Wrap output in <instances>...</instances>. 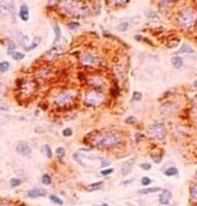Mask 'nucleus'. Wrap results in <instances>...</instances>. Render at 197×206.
<instances>
[{
  "mask_svg": "<svg viewBox=\"0 0 197 206\" xmlns=\"http://www.w3.org/2000/svg\"><path fill=\"white\" fill-rule=\"evenodd\" d=\"M122 142V136L118 132L110 131L105 133H99L92 141V145L97 149H112Z\"/></svg>",
  "mask_w": 197,
  "mask_h": 206,
  "instance_id": "nucleus-1",
  "label": "nucleus"
},
{
  "mask_svg": "<svg viewBox=\"0 0 197 206\" xmlns=\"http://www.w3.org/2000/svg\"><path fill=\"white\" fill-rule=\"evenodd\" d=\"M146 132L151 138L156 140H163L166 136V129H165L164 124L162 123H155V124L149 125Z\"/></svg>",
  "mask_w": 197,
  "mask_h": 206,
  "instance_id": "nucleus-2",
  "label": "nucleus"
},
{
  "mask_svg": "<svg viewBox=\"0 0 197 206\" xmlns=\"http://www.w3.org/2000/svg\"><path fill=\"white\" fill-rule=\"evenodd\" d=\"M104 99L105 98H104V94L102 92L92 90V91H88L84 96V103L88 106H98L104 101Z\"/></svg>",
  "mask_w": 197,
  "mask_h": 206,
  "instance_id": "nucleus-3",
  "label": "nucleus"
},
{
  "mask_svg": "<svg viewBox=\"0 0 197 206\" xmlns=\"http://www.w3.org/2000/svg\"><path fill=\"white\" fill-rule=\"evenodd\" d=\"M195 21H196V13L192 10H185V11L181 12V14L178 17V24L183 28H188V27L192 26Z\"/></svg>",
  "mask_w": 197,
  "mask_h": 206,
  "instance_id": "nucleus-4",
  "label": "nucleus"
},
{
  "mask_svg": "<svg viewBox=\"0 0 197 206\" xmlns=\"http://www.w3.org/2000/svg\"><path fill=\"white\" fill-rule=\"evenodd\" d=\"M77 92L73 91V90H66V91H63L60 92L57 98H55V104L57 105H60V106H65L67 104H71L75 99H76Z\"/></svg>",
  "mask_w": 197,
  "mask_h": 206,
  "instance_id": "nucleus-5",
  "label": "nucleus"
},
{
  "mask_svg": "<svg viewBox=\"0 0 197 206\" xmlns=\"http://www.w3.org/2000/svg\"><path fill=\"white\" fill-rule=\"evenodd\" d=\"M0 15L2 18H10L14 21L15 8L13 1H0Z\"/></svg>",
  "mask_w": 197,
  "mask_h": 206,
  "instance_id": "nucleus-6",
  "label": "nucleus"
},
{
  "mask_svg": "<svg viewBox=\"0 0 197 206\" xmlns=\"http://www.w3.org/2000/svg\"><path fill=\"white\" fill-rule=\"evenodd\" d=\"M80 63L83 65H88V66H96L100 63V59H99L98 55H93L90 54V53H85L80 57Z\"/></svg>",
  "mask_w": 197,
  "mask_h": 206,
  "instance_id": "nucleus-7",
  "label": "nucleus"
},
{
  "mask_svg": "<svg viewBox=\"0 0 197 206\" xmlns=\"http://www.w3.org/2000/svg\"><path fill=\"white\" fill-rule=\"evenodd\" d=\"M17 153L18 154H20L22 157H27V155H30L31 153H32V149H31V146L27 144V142H25V141H20L18 145H17Z\"/></svg>",
  "mask_w": 197,
  "mask_h": 206,
  "instance_id": "nucleus-8",
  "label": "nucleus"
},
{
  "mask_svg": "<svg viewBox=\"0 0 197 206\" xmlns=\"http://www.w3.org/2000/svg\"><path fill=\"white\" fill-rule=\"evenodd\" d=\"M46 195H47L46 191H45L44 188H40V187H35V188H32V190L27 191V197L32 198V199L39 198V197H45Z\"/></svg>",
  "mask_w": 197,
  "mask_h": 206,
  "instance_id": "nucleus-9",
  "label": "nucleus"
},
{
  "mask_svg": "<svg viewBox=\"0 0 197 206\" xmlns=\"http://www.w3.org/2000/svg\"><path fill=\"white\" fill-rule=\"evenodd\" d=\"M171 192L169 191V190H162V192H161V195H159V198H158V200H159V204H162V205H168L169 203H170V199H171Z\"/></svg>",
  "mask_w": 197,
  "mask_h": 206,
  "instance_id": "nucleus-10",
  "label": "nucleus"
},
{
  "mask_svg": "<svg viewBox=\"0 0 197 206\" xmlns=\"http://www.w3.org/2000/svg\"><path fill=\"white\" fill-rule=\"evenodd\" d=\"M135 162H136V159L132 158V159H129V160H126V162L123 163V165H122V174H123V175H128V174L131 172L132 166H133Z\"/></svg>",
  "mask_w": 197,
  "mask_h": 206,
  "instance_id": "nucleus-11",
  "label": "nucleus"
},
{
  "mask_svg": "<svg viewBox=\"0 0 197 206\" xmlns=\"http://www.w3.org/2000/svg\"><path fill=\"white\" fill-rule=\"evenodd\" d=\"M104 83H105L104 78L100 76H93L91 77V79H90V85H92L95 87H104L105 86Z\"/></svg>",
  "mask_w": 197,
  "mask_h": 206,
  "instance_id": "nucleus-12",
  "label": "nucleus"
},
{
  "mask_svg": "<svg viewBox=\"0 0 197 206\" xmlns=\"http://www.w3.org/2000/svg\"><path fill=\"white\" fill-rule=\"evenodd\" d=\"M19 18L22 21H27L30 19V11H28V7L25 4H22L19 8Z\"/></svg>",
  "mask_w": 197,
  "mask_h": 206,
  "instance_id": "nucleus-13",
  "label": "nucleus"
},
{
  "mask_svg": "<svg viewBox=\"0 0 197 206\" xmlns=\"http://www.w3.org/2000/svg\"><path fill=\"white\" fill-rule=\"evenodd\" d=\"M18 40H19V44L22 45V47H24L25 50H27V47H28V43H30V38H28L26 34H22V33H19Z\"/></svg>",
  "mask_w": 197,
  "mask_h": 206,
  "instance_id": "nucleus-14",
  "label": "nucleus"
},
{
  "mask_svg": "<svg viewBox=\"0 0 197 206\" xmlns=\"http://www.w3.org/2000/svg\"><path fill=\"white\" fill-rule=\"evenodd\" d=\"M171 64H172V66H174L175 68L179 70V68L183 67V59H182L181 57H178V55L172 57V58H171Z\"/></svg>",
  "mask_w": 197,
  "mask_h": 206,
  "instance_id": "nucleus-15",
  "label": "nucleus"
},
{
  "mask_svg": "<svg viewBox=\"0 0 197 206\" xmlns=\"http://www.w3.org/2000/svg\"><path fill=\"white\" fill-rule=\"evenodd\" d=\"M190 201L197 204V186H190Z\"/></svg>",
  "mask_w": 197,
  "mask_h": 206,
  "instance_id": "nucleus-16",
  "label": "nucleus"
},
{
  "mask_svg": "<svg viewBox=\"0 0 197 206\" xmlns=\"http://www.w3.org/2000/svg\"><path fill=\"white\" fill-rule=\"evenodd\" d=\"M158 191H161V187H146V188L139 190L138 193H139V195H149V193L158 192Z\"/></svg>",
  "mask_w": 197,
  "mask_h": 206,
  "instance_id": "nucleus-17",
  "label": "nucleus"
},
{
  "mask_svg": "<svg viewBox=\"0 0 197 206\" xmlns=\"http://www.w3.org/2000/svg\"><path fill=\"white\" fill-rule=\"evenodd\" d=\"M177 53H178V54H183V53H195V51H194V48L190 47L189 45H182L181 48L177 51Z\"/></svg>",
  "mask_w": 197,
  "mask_h": 206,
  "instance_id": "nucleus-18",
  "label": "nucleus"
},
{
  "mask_svg": "<svg viewBox=\"0 0 197 206\" xmlns=\"http://www.w3.org/2000/svg\"><path fill=\"white\" fill-rule=\"evenodd\" d=\"M60 53H62V50H60L59 47L55 46V47H52L50 51H47V52L45 53V55H46V57H55V55L60 54Z\"/></svg>",
  "mask_w": 197,
  "mask_h": 206,
  "instance_id": "nucleus-19",
  "label": "nucleus"
},
{
  "mask_svg": "<svg viewBox=\"0 0 197 206\" xmlns=\"http://www.w3.org/2000/svg\"><path fill=\"white\" fill-rule=\"evenodd\" d=\"M53 31H55V35L53 44H55L57 41H59L60 38H62V31H60V27H59L57 24H53Z\"/></svg>",
  "mask_w": 197,
  "mask_h": 206,
  "instance_id": "nucleus-20",
  "label": "nucleus"
},
{
  "mask_svg": "<svg viewBox=\"0 0 197 206\" xmlns=\"http://www.w3.org/2000/svg\"><path fill=\"white\" fill-rule=\"evenodd\" d=\"M40 43H42V38H40V37H35V38L33 39L32 44L27 47V50H26V51H32V50H34V48H35V47H37V46H38Z\"/></svg>",
  "mask_w": 197,
  "mask_h": 206,
  "instance_id": "nucleus-21",
  "label": "nucleus"
},
{
  "mask_svg": "<svg viewBox=\"0 0 197 206\" xmlns=\"http://www.w3.org/2000/svg\"><path fill=\"white\" fill-rule=\"evenodd\" d=\"M42 151L44 153L45 155L48 158V159H51L52 158V150H51V147H50V145H47V144H45L44 146L42 147Z\"/></svg>",
  "mask_w": 197,
  "mask_h": 206,
  "instance_id": "nucleus-22",
  "label": "nucleus"
},
{
  "mask_svg": "<svg viewBox=\"0 0 197 206\" xmlns=\"http://www.w3.org/2000/svg\"><path fill=\"white\" fill-rule=\"evenodd\" d=\"M103 181H97V183H95V184H91L88 186V188H86V191L88 192H91V191H96V190H99L102 186H103Z\"/></svg>",
  "mask_w": 197,
  "mask_h": 206,
  "instance_id": "nucleus-23",
  "label": "nucleus"
},
{
  "mask_svg": "<svg viewBox=\"0 0 197 206\" xmlns=\"http://www.w3.org/2000/svg\"><path fill=\"white\" fill-rule=\"evenodd\" d=\"M15 44L13 40H8V43H7V54L12 55L14 53V50H15Z\"/></svg>",
  "mask_w": 197,
  "mask_h": 206,
  "instance_id": "nucleus-24",
  "label": "nucleus"
},
{
  "mask_svg": "<svg viewBox=\"0 0 197 206\" xmlns=\"http://www.w3.org/2000/svg\"><path fill=\"white\" fill-rule=\"evenodd\" d=\"M164 174L166 177H172V175H177L178 174V170L176 167H170V168H166L164 171Z\"/></svg>",
  "mask_w": 197,
  "mask_h": 206,
  "instance_id": "nucleus-25",
  "label": "nucleus"
},
{
  "mask_svg": "<svg viewBox=\"0 0 197 206\" xmlns=\"http://www.w3.org/2000/svg\"><path fill=\"white\" fill-rule=\"evenodd\" d=\"M50 200L52 201V203H55V204H57V205H59V206H63V204H64V201L59 198V197H57V195H50Z\"/></svg>",
  "mask_w": 197,
  "mask_h": 206,
  "instance_id": "nucleus-26",
  "label": "nucleus"
},
{
  "mask_svg": "<svg viewBox=\"0 0 197 206\" xmlns=\"http://www.w3.org/2000/svg\"><path fill=\"white\" fill-rule=\"evenodd\" d=\"M10 63H7V61H2V63H0V73H5V72H7L8 70H10Z\"/></svg>",
  "mask_w": 197,
  "mask_h": 206,
  "instance_id": "nucleus-27",
  "label": "nucleus"
},
{
  "mask_svg": "<svg viewBox=\"0 0 197 206\" xmlns=\"http://www.w3.org/2000/svg\"><path fill=\"white\" fill-rule=\"evenodd\" d=\"M142 98H143V96H142V93L141 92H138V91H135L133 93H132V98H131V101H141L142 100Z\"/></svg>",
  "mask_w": 197,
  "mask_h": 206,
  "instance_id": "nucleus-28",
  "label": "nucleus"
},
{
  "mask_svg": "<svg viewBox=\"0 0 197 206\" xmlns=\"http://www.w3.org/2000/svg\"><path fill=\"white\" fill-rule=\"evenodd\" d=\"M55 154H57V157H58L59 159H63L66 154L65 149H64V147H58V149L55 150Z\"/></svg>",
  "mask_w": 197,
  "mask_h": 206,
  "instance_id": "nucleus-29",
  "label": "nucleus"
},
{
  "mask_svg": "<svg viewBox=\"0 0 197 206\" xmlns=\"http://www.w3.org/2000/svg\"><path fill=\"white\" fill-rule=\"evenodd\" d=\"M128 28H129V22L128 21H122L121 24L117 26V30L121 31V32H125Z\"/></svg>",
  "mask_w": 197,
  "mask_h": 206,
  "instance_id": "nucleus-30",
  "label": "nucleus"
},
{
  "mask_svg": "<svg viewBox=\"0 0 197 206\" xmlns=\"http://www.w3.org/2000/svg\"><path fill=\"white\" fill-rule=\"evenodd\" d=\"M42 181H43V184L44 185H51L52 183V178H51V175L50 174H44L43 175V178H42Z\"/></svg>",
  "mask_w": 197,
  "mask_h": 206,
  "instance_id": "nucleus-31",
  "label": "nucleus"
},
{
  "mask_svg": "<svg viewBox=\"0 0 197 206\" xmlns=\"http://www.w3.org/2000/svg\"><path fill=\"white\" fill-rule=\"evenodd\" d=\"M151 178H149V177H143L142 180H141V183H142V185L144 186V187H146V186H149V185L151 184Z\"/></svg>",
  "mask_w": 197,
  "mask_h": 206,
  "instance_id": "nucleus-32",
  "label": "nucleus"
},
{
  "mask_svg": "<svg viewBox=\"0 0 197 206\" xmlns=\"http://www.w3.org/2000/svg\"><path fill=\"white\" fill-rule=\"evenodd\" d=\"M10 184H11V187H17V186H19V185L22 184V180L18 179V178H12Z\"/></svg>",
  "mask_w": 197,
  "mask_h": 206,
  "instance_id": "nucleus-33",
  "label": "nucleus"
},
{
  "mask_svg": "<svg viewBox=\"0 0 197 206\" xmlns=\"http://www.w3.org/2000/svg\"><path fill=\"white\" fill-rule=\"evenodd\" d=\"M146 15H148L149 19H159V15L153 11H148L146 12Z\"/></svg>",
  "mask_w": 197,
  "mask_h": 206,
  "instance_id": "nucleus-34",
  "label": "nucleus"
},
{
  "mask_svg": "<svg viewBox=\"0 0 197 206\" xmlns=\"http://www.w3.org/2000/svg\"><path fill=\"white\" fill-rule=\"evenodd\" d=\"M12 58H13L14 60H22V59L25 58V54H24V53H19V52H14V53L12 54Z\"/></svg>",
  "mask_w": 197,
  "mask_h": 206,
  "instance_id": "nucleus-35",
  "label": "nucleus"
},
{
  "mask_svg": "<svg viewBox=\"0 0 197 206\" xmlns=\"http://www.w3.org/2000/svg\"><path fill=\"white\" fill-rule=\"evenodd\" d=\"M8 110H10V106L5 101L0 100V111H8Z\"/></svg>",
  "mask_w": 197,
  "mask_h": 206,
  "instance_id": "nucleus-36",
  "label": "nucleus"
},
{
  "mask_svg": "<svg viewBox=\"0 0 197 206\" xmlns=\"http://www.w3.org/2000/svg\"><path fill=\"white\" fill-rule=\"evenodd\" d=\"M141 168L145 170V171H149V170H151V164H149V163H142V164H141Z\"/></svg>",
  "mask_w": 197,
  "mask_h": 206,
  "instance_id": "nucleus-37",
  "label": "nucleus"
},
{
  "mask_svg": "<svg viewBox=\"0 0 197 206\" xmlns=\"http://www.w3.org/2000/svg\"><path fill=\"white\" fill-rule=\"evenodd\" d=\"M78 26H79V24L76 22V21H71V22H68V24H67V27H68V28H71V30H75V28H77Z\"/></svg>",
  "mask_w": 197,
  "mask_h": 206,
  "instance_id": "nucleus-38",
  "label": "nucleus"
},
{
  "mask_svg": "<svg viewBox=\"0 0 197 206\" xmlns=\"http://www.w3.org/2000/svg\"><path fill=\"white\" fill-rule=\"evenodd\" d=\"M151 158L153 159V163L156 164H159L161 162H162V155H151Z\"/></svg>",
  "mask_w": 197,
  "mask_h": 206,
  "instance_id": "nucleus-39",
  "label": "nucleus"
},
{
  "mask_svg": "<svg viewBox=\"0 0 197 206\" xmlns=\"http://www.w3.org/2000/svg\"><path fill=\"white\" fill-rule=\"evenodd\" d=\"M113 172V168H105V170H102V172L100 173L103 174V175H109Z\"/></svg>",
  "mask_w": 197,
  "mask_h": 206,
  "instance_id": "nucleus-40",
  "label": "nucleus"
},
{
  "mask_svg": "<svg viewBox=\"0 0 197 206\" xmlns=\"http://www.w3.org/2000/svg\"><path fill=\"white\" fill-rule=\"evenodd\" d=\"M63 134H64L65 137H71V136H72V130H71V129H65V130L63 131Z\"/></svg>",
  "mask_w": 197,
  "mask_h": 206,
  "instance_id": "nucleus-41",
  "label": "nucleus"
},
{
  "mask_svg": "<svg viewBox=\"0 0 197 206\" xmlns=\"http://www.w3.org/2000/svg\"><path fill=\"white\" fill-rule=\"evenodd\" d=\"M110 165V162L108 160H102V163H100V166L102 167H106V166H109Z\"/></svg>",
  "mask_w": 197,
  "mask_h": 206,
  "instance_id": "nucleus-42",
  "label": "nucleus"
},
{
  "mask_svg": "<svg viewBox=\"0 0 197 206\" xmlns=\"http://www.w3.org/2000/svg\"><path fill=\"white\" fill-rule=\"evenodd\" d=\"M133 121H135V118H133V117H129L128 119L125 120V123H126V124H131V123H133Z\"/></svg>",
  "mask_w": 197,
  "mask_h": 206,
  "instance_id": "nucleus-43",
  "label": "nucleus"
},
{
  "mask_svg": "<svg viewBox=\"0 0 197 206\" xmlns=\"http://www.w3.org/2000/svg\"><path fill=\"white\" fill-rule=\"evenodd\" d=\"M135 181V179H130V180H126V181H123V185H128L130 184V183H133Z\"/></svg>",
  "mask_w": 197,
  "mask_h": 206,
  "instance_id": "nucleus-44",
  "label": "nucleus"
},
{
  "mask_svg": "<svg viewBox=\"0 0 197 206\" xmlns=\"http://www.w3.org/2000/svg\"><path fill=\"white\" fill-rule=\"evenodd\" d=\"M98 206H109L108 204H102V205H98Z\"/></svg>",
  "mask_w": 197,
  "mask_h": 206,
  "instance_id": "nucleus-45",
  "label": "nucleus"
},
{
  "mask_svg": "<svg viewBox=\"0 0 197 206\" xmlns=\"http://www.w3.org/2000/svg\"><path fill=\"white\" fill-rule=\"evenodd\" d=\"M194 84H195V86L197 87V80H196V81H195V83H194Z\"/></svg>",
  "mask_w": 197,
  "mask_h": 206,
  "instance_id": "nucleus-46",
  "label": "nucleus"
},
{
  "mask_svg": "<svg viewBox=\"0 0 197 206\" xmlns=\"http://www.w3.org/2000/svg\"><path fill=\"white\" fill-rule=\"evenodd\" d=\"M195 105H196V109H197V100H196V103H195Z\"/></svg>",
  "mask_w": 197,
  "mask_h": 206,
  "instance_id": "nucleus-47",
  "label": "nucleus"
},
{
  "mask_svg": "<svg viewBox=\"0 0 197 206\" xmlns=\"http://www.w3.org/2000/svg\"><path fill=\"white\" fill-rule=\"evenodd\" d=\"M0 206H7V205H0Z\"/></svg>",
  "mask_w": 197,
  "mask_h": 206,
  "instance_id": "nucleus-48",
  "label": "nucleus"
}]
</instances>
